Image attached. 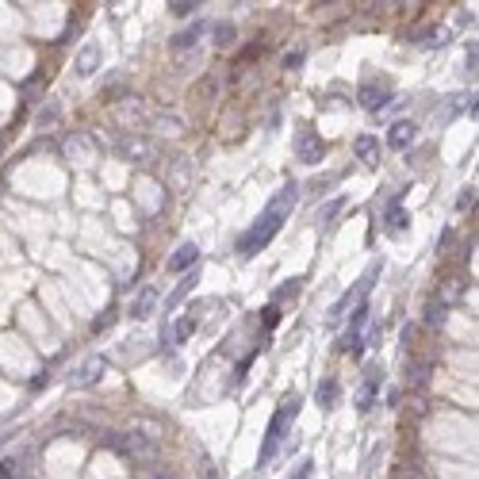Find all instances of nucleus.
Returning a JSON list of instances; mask_svg holds the SVG:
<instances>
[{
  "label": "nucleus",
  "instance_id": "f257e3e1",
  "mask_svg": "<svg viewBox=\"0 0 479 479\" xmlns=\"http://www.w3.org/2000/svg\"><path fill=\"white\" fill-rule=\"evenodd\" d=\"M295 200H299V192H295V184L288 181V184H284V188H280V192L269 200V208L257 215V222H253V227L238 238V253H242V257H253V253H261L272 238H276L280 227L288 222V215H292Z\"/></svg>",
  "mask_w": 479,
  "mask_h": 479
},
{
  "label": "nucleus",
  "instance_id": "f03ea898",
  "mask_svg": "<svg viewBox=\"0 0 479 479\" xmlns=\"http://www.w3.org/2000/svg\"><path fill=\"white\" fill-rule=\"evenodd\" d=\"M299 399L295 391L288 395L284 402L276 407V415H272V422H269V429H265V445H261V453H257V468H265L272 456H276V449H280V441H284V434H288V426L295 422V415H299Z\"/></svg>",
  "mask_w": 479,
  "mask_h": 479
},
{
  "label": "nucleus",
  "instance_id": "7ed1b4c3",
  "mask_svg": "<svg viewBox=\"0 0 479 479\" xmlns=\"http://www.w3.org/2000/svg\"><path fill=\"white\" fill-rule=\"evenodd\" d=\"M368 318H372L368 303H356L353 307V318H349V334L337 342V349L349 353V356H361V349H364V326H368Z\"/></svg>",
  "mask_w": 479,
  "mask_h": 479
},
{
  "label": "nucleus",
  "instance_id": "20e7f679",
  "mask_svg": "<svg viewBox=\"0 0 479 479\" xmlns=\"http://www.w3.org/2000/svg\"><path fill=\"white\" fill-rule=\"evenodd\" d=\"M380 276V265H372L368 272H364L361 280H356V284L349 288V292H345L342 299H337L334 303V311H330V318H345V311H353L356 303H364V295H368V288H372V280Z\"/></svg>",
  "mask_w": 479,
  "mask_h": 479
},
{
  "label": "nucleus",
  "instance_id": "39448f33",
  "mask_svg": "<svg viewBox=\"0 0 479 479\" xmlns=\"http://www.w3.org/2000/svg\"><path fill=\"white\" fill-rule=\"evenodd\" d=\"M322 154H326V142L318 138V130L311 127H299V135H295V157L303 165H318L322 162Z\"/></svg>",
  "mask_w": 479,
  "mask_h": 479
},
{
  "label": "nucleus",
  "instance_id": "423d86ee",
  "mask_svg": "<svg viewBox=\"0 0 479 479\" xmlns=\"http://www.w3.org/2000/svg\"><path fill=\"white\" fill-rule=\"evenodd\" d=\"M380 388H383V368L380 364H368V368H364V383H361V391H356V410H372Z\"/></svg>",
  "mask_w": 479,
  "mask_h": 479
},
{
  "label": "nucleus",
  "instance_id": "0eeeda50",
  "mask_svg": "<svg viewBox=\"0 0 479 479\" xmlns=\"http://www.w3.org/2000/svg\"><path fill=\"white\" fill-rule=\"evenodd\" d=\"M356 96H361V108L364 111H380V108L391 104V89H388V84H376V81H364Z\"/></svg>",
  "mask_w": 479,
  "mask_h": 479
},
{
  "label": "nucleus",
  "instance_id": "6e6552de",
  "mask_svg": "<svg viewBox=\"0 0 479 479\" xmlns=\"http://www.w3.org/2000/svg\"><path fill=\"white\" fill-rule=\"evenodd\" d=\"M104 368H108L104 356H92V361H84L81 368L69 376V383H73V388H92V383L100 380V372H104Z\"/></svg>",
  "mask_w": 479,
  "mask_h": 479
},
{
  "label": "nucleus",
  "instance_id": "1a4fd4ad",
  "mask_svg": "<svg viewBox=\"0 0 479 479\" xmlns=\"http://www.w3.org/2000/svg\"><path fill=\"white\" fill-rule=\"evenodd\" d=\"M154 307H157V288L154 284H146L142 292L130 299V315H135V318H150V315H154Z\"/></svg>",
  "mask_w": 479,
  "mask_h": 479
},
{
  "label": "nucleus",
  "instance_id": "9d476101",
  "mask_svg": "<svg viewBox=\"0 0 479 479\" xmlns=\"http://www.w3.org/2000/svg\"><path fill=\"white\" fill-rule=\"evenodd\" d=\"M196 261H200V249L192 246V242H184L181 249L173 253V257H169V272H188L196 265Z\"/></svg>",
  "mask_w": 479,
  "mask_h": 479
},
{
  "label": "nucleus",
  "instance_id": "9b49d317",
  "mask_svg": "<svg viewBox=\"0 0 479 479\" xmlns=\"http://www.w3.org/2000/svg\"><path fill=\"white\" fill-rule=\"evenodd\" d=\"M96 65H100V46H96V43H89V46H84V50L77 54L73 69H77L81 77H92V73H96Z\"/></svg>",
  "mask_w": 479,
  "mask_h": 479
},
{
  "label": "nucleus",
  "instance_id": "f8f14e48",
  "mask_svg": "<svg viewBox=\"0 0 479 479\" xmlns=\"http://www.w3.org/2000/svg\"><path fill=\"white\" fill-rule=\"evenodd\" d=\"M410 142H415V123H407V119H399V123L388 130V146H391V150H407Z\"/></svg>",
  "mask_w": 479,
  "mask_h": 479
},
{
  "label": "nucleus",
  "instance_id": "ddd939ff",
  "mask_svg": "<svg viewBox=\"0 0 479 479\" xmlns=\"http://www.w3.org/2000/svg\"><path fill=\"white\" fill-rule=\"evenodd\" d=\"M337 391H342V388H337V380H334V376H326V380L318 383V391H315L318 407H322V410H330L334 402H337Z\"/></svg>",
  "mask_w": 479,
  "mask_h": 479
},
{
  "label": "nucleus",
  "instance_id": "4468645a",
  "mask_svg": "<svg viewBox=\"0 0 479 479\" xmlns=\"http://www.w3.org/2000/svg\"><path fill=\"white\" fill-rule=\"evenodd\" d=\"M353 150H356V157H361L364 165H372L376 157H380V142H376L372 135H361V138L353 142Z\"/></svg>",
  "mask_w": 479,
  "mask_h": 479
},
{
  "label": "nucleus",
  "instance_id": "2eb2a0df",
  "mask_svg": "<svg viewBox=\"0 0 479 479\" xmlns=\"http://www.w3.org/2000/svg\"><path fill=\"white\" fill-rule=\"evenodd\" d=\"M192 288H196V272H184V276H181V284L173 288V295L165 299V311H173V307L181 303V299H184L188 292H192Z\"/></svg>",
  "mask_w": 479,
  "mask_h": 479
},
{
  "label": "nucleus",
  "instance_id": "dca6fc26",
  "mask_svg": "<svg viewBox=\"0 0 479 479\" xmlns=\"http://www.w3.org/2000/svg\"><path fill=\"white\" fill-rule=\"evenodd\" d=\"M196 326H200V318H196V307H192V311H188L181 322L173 326V342H188V337L196 334Z\"/></svg>",
  "mask_w": 479,
  "mask_h": 479
},
{
  "label": "nucleus",
  "instance_id": "f3484780",
  "mask_svg": "<svg viewBox=\"0 0 479 479\" xmlns=\"http://www.w3.org/2000/svg\"><path fill=\"white\" fill-rule=\"evenodd\" d=\"M200 35H203V23H196V27H184L181 35L173 39V50H188V46H196L200 43Z\"/></svg>",
  "mask_w": 479,
  "mask_h": 479
},
{
  "label": "nucleus",
  "instance_id": "a211bd4d",
  "mask_svg": "<svg viewBox=\"0 0 479 479\" xmlns=\"http://www.w3.org/2000/svg\"><path fill=\"white\" fill-rule=\"evenodd\" d=\"M230 43H234V23H215V46L227 50Z\"/></svg>",
  "mask_w": 479,
  "mask_h": 479
},
{
  "label": "nucleus",
  "instance_id": "6ab92c4d",
  "mask_svg": "<svg viewBox=\"0 0 479 479\" xmlns=\"http://www.w3.org/2000/svg\"><path fill=\"white\" fill-rule=\"evenodd\" d=\"M402 227H407V215H402L399 200H395V203H391V208H388V230L395 234V230H402Z\"/></svg>",
  "mask_w": 479,
  "mask_h": 479
},
{
  "label": "nucleus",
  "instance_id": "aec40b11",
  "mask_svg": "<svg viewBox=\"0 0 479 479\" xmlns=\"http://www.w3.org/2000/svg\"><path fill=\"white\" fill-rule=\"evenodd\" d=\"M16 468H20L16 460H0V479H16V475H20Z\"/></svg>",
  "mask_w": 479,
  "mask_h": 479
},
{
  "label": "nucleus",
  "instance_id": "412c9836",
  "mask_svg": "<svg viewBox=\"0 0 479 479\" xmlns=\"http://www.w3.org/2000/svg\"><path fill=\"white\" fill-rule=\"evenodd\" d=\"M169 8H173V16H192L196 12L192 0H176V4H169Z\"/></svg>",
  "mask_w": 479,
  "mask_h": 479
},
{
  "label": "nucleus",
  "instance_id": "4be33fe9",
  "mask_svg": "<svg viewBox=\"0 0 479 479\" xmlns=\"http://www.w3.org/2000/svg\"><path fill=\"white\" fill-rule=\"evenodd\" d=\"M276 318H280L276 303H272V307H265V330H272V326H276Z\"/></svg>",
  "mask_w": 479,
  "mask_h": 479
},
{
  "label": "nucleus",
  "instance_id": "5701e85b",
  "mask_svg": "<svg viewBox=\"0 0 479 479\" xmlns=\"http://www.w3.org/2000/svg\"><path fill=\"white\" fill-rule=\"evenodd\" d=\"M307 475H311V464H307V460H303V464L295 468V475H292V479H307Z\"/></svg>",
  "mask_w": 479,
  "mask_h": 479
}]
</instances>
